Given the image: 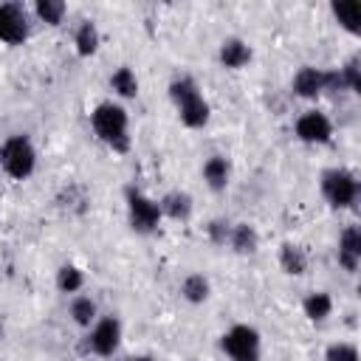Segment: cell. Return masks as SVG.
Wrapping results in <instances>:
<instances>
[{
    "label": "cell",
    "instance_id": "obj_1",
    "mask_svg": "<svg viewBox=\"0 0 361 361\" xmlns=\"http://www.w3.org/2000/svg\"><path fill=\"white\" fill-rule=\"evenodd\" d=\"M90 127L113 152H130V116L116 102H99L90 110Z\"/></svg>",
    "mask_w": 361,
    "mask_h": 361
},
{
    "label": "cell",
    "instance_id": "obj_2",
    "mask_svg": "<svg viewBox=\"0 0 361 361\" xmlns=\"http://www.w3.org/2000/svg\"><path fill=\"white\" fill-rule=\"evenodd\" d=\"M169 99L175 102L183 127L200 130V127L209 124L212 107H209V102L203 99V93H200V87H197V82H195L192 76H175V79L169 82Z\"/></svg>",
    "mask_w": 361,
    "mask_h": 361
},
{
    "label": "cell",
    "instance_id": "obj_3",
    "mask_svg": "<svg viewBox=\"0 0 361 361\" xmlns=\"http://www.w3.org/2000/svg\"><path fill=\"white\" fill-rule=\"evenodd\" d=\"M0 166L8 178L14 180H25L34 175L37 169V149L31 144L28 135H8L3 144H0Z\"/></svg>",
    "mask_w": 361,
    "mask_h": 361
},
{
    "label": "cell",
    "instance_id": "obj_4",
    "mask_svg": "<svg viewBox=\"0 0 361 361\" xmlns=\"http://www.w3.org/2000/svg\"><path fill=\"white\" fill-rule=\"evenodd\" d=\"M322 195L333 209H353L358 200V178L344 166L322 172Z\"/></svg>",
    "mask_w": 361,
    "mask_h": 361
},
{
    "label": "cell",
    "instance_id": "obj_5",
    "mask_svg": "<svg viewBox=\"0 0 361 361\" xmlns=\"http://www.w3.org/2000/svg\"><path fill=\"white\" fill-rule=\"evenodd\" d=\"M161 206L158 200H152L149 195H144L141 189H127V220L130 228L138 234H152L161 226Z\"/></svg>",
    "mask_w": 361,
    "mask_h": 361
},
{
    "label": "cell",
    "instance_id": "obj_6",
    "mask_svg": "<svg viewBox=\"0 0 361 361\" xmlns=\"http://www.w3.org/2000/svg\"><path fill=\"white\" fill-rule=\"evenodd\" d=\"M223 353L231 361H259V333L251 324H234L220 338Z\"/></svg>",
    "mask_w": 361,
    "mask_h": 361
},
{
    "label": "cell",
    "instance_id": "obj_7",
    "mask_svg": "<svg viewBox=\"0 0 361 361\" xmlns=\"http://www.w3.org/2000/svg\"><path fill=\"white\" fill-rule=\"evenodd\" d=\"M121 344V322L116 316H102L93 322L90 336H87V347L99 355V358H113L116 350Z\"/></svg>",
    "mask_w": 361,
    "mask_h": 361
},
{
    "label": "cell",
    "instance_id": "obj_8",
    "mask_svg": "<svg viewBox=\"0 0 361 361\" xmlns=\"http://www.w3.org/2000/svg\"><path fill=\"white\" fill-rule=\"evenodd\" d=\"M296 138L305 144H327L333 138V121L322 110H305L296 118Z\"/></svg>",
    "mask_w": 361,
    "mask_h": 361
},
{
    "label": "cell",
    "instance_id": "obj_9",
    "mask_svg": "<svg viewBox=\"0 0 361 361\" xmlns=\"http://www.w3.org/2000/svg\"><path fill=\"white\" fill-rule=\"evenodd\" d=\"M28 39V17L17 3H0V42L23 45Z\"/></svg>",
    "mask_w": 361,
    "mask_h": 361
},
{
    "label": "cell",
    "instance_id": "obj_10",
    "mask_svg": "<svg viewBox=\"0 0 361 361\" xmlns=\"http://www.w3.org/2000/svg\"><path fill=\"white\" fill-rule=\"evenodd\" d=\"M361 262V228L358 226H347L338 234V265L347 274H355Z\"/></svg>",
    "mask_w": 361,
    "mask_h": 361
},
{
    "label": "cell",
    "instance_id": "obj_11",
    "mask_svg": "<svg viewBox=\"0 0 361 361\" xmlns=\"http://www.w3.org/2000/svg\"><path fill=\"white\" fill-rule=\"evenodd\" d=\"M290 90L299 99H316V96H322L324 93V71L322 68H313V65H302L293 73Z\"/></svg>",
    "mask_w": 361,
    "mask_h": 361
},
{
    "label": "cell",
    "instance_id": "obj_12",
    "mask_svg": "<svg viewBox=\"0 0 361 361\" xmlns=\"http://www.w3.org/2000/svg\"><path fill=\"white\" fill-rule=\"evenodd\" d=\"M217 59H220L223 68L240 71V68H245V65L251 62V45H248L245 39H240V37H226V39L220 42Z\"/></svg>",
    "mask_w": 361,
    "mask_h": 361
},
{
    "label": "cell",
    "instance_id": "obj_13",
    "mask_svg": "<svg viewBox=\"0 0 361 361\" xmlns=\"http://www.w3.org/2000/svg\"><path fill=\"white\" fill-rule=\"evenodd\" d=\"M158 206H161V214L169 217V220H175V223H186V220L192 217V209H195L192 195H189V192H180V189L166 192V195L158 200Z\"/></svg>",
    "mask_w": 361,
    "mask_h": 361
},
{
    "label": "cell",
    "instance_id": "obj_14",
    "mask_svg": "<svg viewBox=\"0 0 361 361\" xmlns=\"http://www.w3.org/2000/svg\"><path fill=\"white\" fill-rule=\"evenodd\" d=\"M203 180L212 192H223L231 180V164L226 155H209L203 164Z\"/></svg>",
    "mask_w": 361,
    "mask_h": 361
},
{
    "label": "cell",
    "instance_id": "obj_15",
    "mask_svg": "<svg viewBox=\"0 0 361 361\" xmlns=\"http://www.w3.org/2000/svg\"><path fill=\"white\" fill-rule=\"evenodd\" d=\"M228 245H231L234 254L251 257L259 248V234H257V228L251 223H234L231 226V234H228Z\"/></svg>",
    "mask_w": 361,
    "mask_h": 361
},
{
    "label": "cell",
    "instance_id": "obj_16",
    "mask_svg": "<svg viewBox=\"0 0 361 361\" xmlns=\"http://www.w3.org/2000/svg\"><path fill=\"white\" fill-rule=\"evenodd\" d=\"M307 265H310V257H307V251H305L302 245H296V243H282V248H279V268H282L288 276H302V274L307 271Z\"/></svg>",
    "mask_w": 361,
    "mask_h": 361
},
{
    "label": "cell",
    "instance_id": "obj_17",
    "mask_svg": "<svg viewBox=\"0 0 361 361\" xmlns=\"http://www.w3.org/2000/svg\"><path fill=\"white\" fill-rule=\"evenodd\" d=\"M99 45H102V34H99L96 23H93V20H82V23L76 25V34H73V48H76V54L87 59V56H93V54L99 51Z\"/></svg>",
    "mask_w": 361,
    "mask_h": 361
},
{
    "label": "cell",
    "instance_id": "obj_18",
    "mask_svg": "<svg viewBox=\"0 0 361 361\" xmlns=\"http://www.w3.org/2000/svg\"><path fill=\"white\" fill-rule=\"evenodd\" d=\"M302 313L310 319V322H324L330 313H333V296L327 290H313L302 299Z\"/></svg>",
    "mask_w": 361,
    "mask_h": 361
},
{
    "label": "cell",
    "instance_id": "obj_19",
    "mask_svg": "<svg viewBox=\"0 0 361 361\" xmlns=\"http://www.w3.org/2000/svg\"><path fill=\"white\" fill-rule=\"evenodd\" d=\"M333 17L338 20V25L350 34H358L361 28V3L358 0H341V3H333L330 6Z\"/></svg>",
    "mask_w": 361,
    "mask_h": 361
},
{
    "label": "cell",
    "instance_id": "obj_20",
    "mask_svg": "<svg viewBox=\"0 0 361 361\" xmlns=\"http://www.w3.org/2000/svg\"><path fill=\"white\" fill-rule=\"evenodd\" d=\"M212 293V285L203 274H189L183 282H180V296L189 302V305H203Z\"/></svg>",
    "mask_w": 361,
    "mask_h": 361
},
{
    "label": "cell",
    "instance_id": "obj_21",
    "mask_svg": "<svg viewBox=\"0 0 361 361\" xmlns=\"http://www.w3.org/2000/svg\"><path fill=\"white\" fill-rule=\"evenodd\" d=\"M110 87H113V93L121 96V99H135V96H138V76L133 73V68L121 65V68L113 71Z\"/></svg>",
    "mask_w": 361,
    "mask_h": 361
},
{
    "label": "cell",
    "instance_id": "obj_22",
    "mask_svg": "<svg viewBox=\"0 0 361 361\" xmlns=\"http://www.w3.org/2000/svg\"><path fill=\"white\" fill-rule=\"evenodd\" d=\"M82 285H85L82 268H76L73 262L59 265V271H56V288H59V293H79Z\"/></svg>",
    "mask_w": 361,
    "mask_h": 361
},
{
    "label": "cell",
    "instance_id": "obj_23",
    "mask_svg": "<svg viewBox=\"0 0 361 361\" xmlns=\"http://www.w3.org/2000/svg\"><path fill=\"white\" fill-rule=\"evenodd\" d=\"M71 319H73V324H79V327H90V324L99 319L96 302H93L90 296H73V299H71Z\"/></svg>",
    "mask_w": 361,
    "mask_h": 361
},
{
    "label": "cell",
    "instance_id": "obj_24",
    "mask_svg": "<svg viewBox=\"0 0 361 361\" xmlns=\"http://www.w3.org/2000/svg\"><path fill=\"white\" fill-rule=\"evenodd\" d=\"M34 11H37V17H39L42 23L59 25L62 17H65V11H68V6H65L62 0H37V3H34Z\"/></svg>",
    "mask_w": 361,
    "mask_h": 361
},
{
    "label": "cell",
    "instance_id": "obj_25",
    "mask_svg": "<svg viewBox=\"0 0 361 361\" xmlns=\"http://www.w3.org/2000/svg\"><path fill=\"white\" fill-rule=\"evenodd\" d=\"M338 73H341L344 90H350V93H361V68H358V56H350V59L338 68Z\"/></svg>",
    "mask_w": 361,
    "mask_h": 361
},
{
    "label": "cell",
    "instance_id": "obj_26",
    "mask_svg": "<svg viewBox=\"0 0 361 361\" xmlns=\"http://www.w3.org/2000/svg\"><path fill=\"white\" fill-rule=\"evenodd\" d=\"M324 361H361V358H358V347H355V344H350V341H336V344L327 347Z\"/></svg>",
    "mask_w": 361,
    "mask_h": 361
},
{
    "label": "cell",
    "instance_id": "obj_27",
    "mask_svg": "<svg viewBox=\"0 0 361 361\" xmlns=\"http://www.w3.org/2000/svg\"><path fill=\"white\" fill-rule=\"evenodd\" d=\"M228 234H231V223H228V220H223V217L209 220V226H206V237H209L214 245H226V243H228Z\"/></svg>",
    "mask_w": 361,
    "mask_h": 361
},
{
    "label": "cell",
    "instance_id": "obj_28",
    "mask_svg": "<svg viewBox=\"0 0 361 361\" xmlns=\"http://www.w3.org/2000/svg\"><path fill=\"white\" fill-rule=\"evenodd\" d=\"M121 361H152L149 355H130V358H121Z\"/></svg>",
    "mask_w": 361,
    "mask_h": 361
},
{
    "label": "cell",
    "instance_id": "obj_29",
    "mask_svg": "<svg viewBox=\"0 0 361 361\" xmlns=\"http://www.w3.org/2000/svg\"><path fill=\"white\" fill-rule=\"evenodd\" d=\"M0 338H3V322H0Z\"/></svg>",
    "mask_w": 361,
    "mask_h": 361
},
{
    "label": "cell",
    "instance_id": "obj_30",
    "mask_svg": "<svg viewBox=\"0 0 361 361\" xmlns=\"http://www.w3.org/2000/svg\"><path fill=\"white\" fill-rule=\"evenodd\" d=\"M0 217H3V200H0Z\"/></svg>",
    "mask_w": 361,
    "mask_h": 361
},
{
    "label": "cell",
    "instance_id": "obj_31",
    "mask_svg": "<svg viewBox=\"0 0 361 361\" xmlns=\"http://www.w3.org/2000/svg\"><path fill=\"white\" fill-rule=\"evenodd\" d=\"M189 361H197V358H189Z\"/></svg>",
    "mask_w": 361,
    "mask_h": 361
}]
</instances>
